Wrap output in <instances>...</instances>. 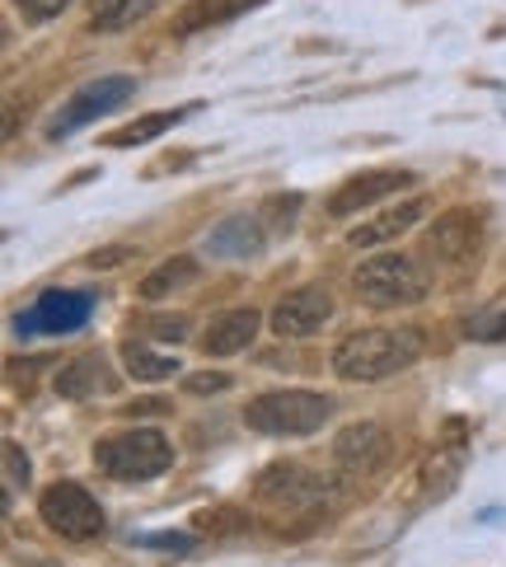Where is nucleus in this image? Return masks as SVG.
Masks as SVG:
<instances>
[{
  "label": "nucleus",
  "mask_w": 506,
  "mask_h": 567,
  "mask_svg": "<svg viewBox=\"0 0 506 567\" xmlns=\"http://www.w3.org/2000/svg\"><path fill=\"white\" fill-rule=\"evenodd\" d=\"M202 249H207L211 258H258L262 249H268V230H262L258 216H226L220 226L207 230V239H202Z\"/></svg>",
  "instance_id": "12"
},
{
  "label": "nucleus",
  "mask_w": 506,
  "mask_h": 567,
  "mask_svg": "<svg viewBox=\"0 0 506 567\" xmlns=\"http://www.w3.org/2000/svg\"><path fill=\"white\" fill-rule=\"evenodd\" d=\"M202 104H188V109H159V113H146V117H132L127 127H117V132H109L104 136V146L109 151H127V146H146V141H155V136H165L169 127H178L184 117H193Z\"/></svg>",
  "instance_id": "17"
},
{
  "label": "nucleus",
  "mask_w": 506,
  "mask_h": 567,
  "mask_svg": "<svg viewBox=\"0 0 506 567\" xmlns=\"http://www.w3.org/2000/svg\"><path fill=\"white\" fill-rule=\"evenodd\" d=\"M329 319H333V296L323 291V287H300L291 296H281L277 306H272V315H268L277 338H310Z\"/></svg>",
  "instance_id": "9"
},
{
  "label": "nucleus",
  "mask_w": 506,
  "mask_h": 567,
  "mask_svg": "<svg viewBox=\"0 0 506 567\" xmlns=\"http://www.w3.org/2000/svg\"><path fill=\"white\" fill-rule=\"evenodd\" d=\"M478 245H483V226L474 212H445L427 230V249L441 262H451V268H464V262L478 254Z\"/></svg>",
  "instance_id": "11"
},
{
  "label": "nucleus",
  "mask_w": 506,
  "mask_h": 567,
  "mask_svg": "<svg viewBox=\"0 0 506 567\" xmlns=\"http://www.w3.org/2000/svg\"><path fill=\"white\" fill-rule=\"evenodd\" d=\"M71 6V0H14V10L29 19V24H48V19H56Z\"/></svg>",
  "instance_id": "24"
},
{
  "label": "nucleus",
  "mask_w": 506,
  "mask_h": 567,
  "mask_svg": "<svg viewBox=\"0 0 506 567\" xmlns=\"http://www.w3.org/2000/svg\"><path fill=\"white\" fill-rule=\"evenodd\" d=\"M123 367L141 384H159V380H174L178 375V357L155 352V348H146V342L136 338V342H123Z\"/></svg>",
  "instance_id": "20"
},
{
  "label": "nucleus",
  "mask_w": 506,
  "mask_h": 567,
  "mask_svg": "<svg viewBox=\"0 0 506 567\" xmlns=\"http://www.w3.org/2000/svg\"><path fill=\"white\" fill-rule=\"evenodd\" d=\"M0 460H6V512H10V502L19 488H29V455H24V445L19 441H6L0 445Z\"/></svg>",
  "instance_id": "22"
},
{
  "label": "nucleus",
  "mask_w": 506,
  "mask_h": 567,
  "mask_svg": "<svg viewBox=\"0 0 506 567\" xmlns=\"http://www.w3.org/2000/svg\"><path fill=\"white\" fill-rule=\"evenodd\" d=\"M159 10V0H90V24L99 33H123Z\"/></svg>",
  "instance_id": "19"
},
{
  "label": "nucleus",
  "mask_w": 506,
  "mask_h": 567,
  "mask_svg": "<svg viewBox=\"0 0 506 567\" xmlns=\"http://www.w3.org/2000/svg\"><path fill=\"white\" fill-rule=\"evenodd\" d=\"M459 470H464V445L459 441L455 445H432V455L422 460L417 478H422V488H427V493H451Z\"/></svg>",
  "instance_id": "21"
},
{
  "label": "nucleus",
  "mask_w": 506,
  "mask_h": 567,
  "mask_svg": "<svg viewBox=\"0 0 506 567\" xmlns=\"http://www.w3.org/2000/svg\"><path fill=\"white\" fill-rule=\"evenodd\" d=\"M399 188H413V174H409V169H371V174H357V178H348V184H342V188L329 197V216L348 220V216L375 207L380 197H390V193H399Z\"/></svg>",
  "instance_id": "10"
},
{
  "label": "nucleus",
  "mask_w": 506,
  "mask_h": 567,
  "mask_svg": "<svg viewBox=\"0 0 506 567\" xmlns=\"http://www.w3.org/2000/svg\"><path fill=\"white\" fill-rule=\"evenodd\" d=\"M394 460V436L380 427V422H352L333 436V464L348 483L375 478L380 470H390Z\"/></svg>",
  "instance_id": "7"
},
{
  "label": "nucleus",
  "mask_w": 506,
  "mask_h": 567,
  "mask_svg": "<svg viewBox=\"0 0 506 567\" xmlns=\"http://www.w3.org/2000/svg\"><path fill=\"white\" fill-rule=\"evenodd\" d=\"M230 384H235V375H226V371H193L184 380V390L188 394H226Z\"/></svg>",
  "instance_id": "23"
},
{
  "label": "nucleus",
  "mask_w": 506,
  "mask_h": 567,
  "mask_svg": "<svg viewBox=\"0 0 506 567\" xmlns=\"http://www.w3.org/2000/svg\"><path fill=\"white\" fill-rule=\"evenodd\" d=\"M94 310V296L85 291H43L33 300V310L29 315H19L14 319V333L19 338H29V333H75V329H85V319Z\"/></svg>",
  "instance_id": "8"
},
{
  "label": "nucleus",
  "mask_w": 506,
  "mask_h": 567,
  "mask_svg": "<svg viewBox=\"0 0 506 567\" xmlns=\"http://www.w3.org/2000/svg\"><path fill=\"white\" fill-rule=\"evenodd\" d=\"M127 99H136V75H99V80H90V85H80L66 104H62V113L48 123V136L56 141V136H71V132H80V127H90L94 117H104V113H117L127 104Z\"/></svg>",
  "instance_id": "6"
},
{
  "label": "nucleus",
  "mask_w": 506,
  "mask_h": 567,
  "mask_svg": "<svg viewBox=\"0 0 506 567\" xmlns=\"http://www.w3.org/2000/svg\"><path fill=\"white\" fill-rule=\"evenodd\" d=\"M422 220H427V202H422V197H409V202H399V207L380 212L375 220H366V226H357L348 239H352L357 249H375V245H390V239L409 235L413 226H422Z\"/></svg>",
  "instance_id": "15"
},
{
  "label": "nucleus",
  "mask_w": 506,
  "mask_h": 567,
  "mask_svg": "<svg viewBox=\"0 0 506 567\" xmlns=\"http://www.w3.org/2000/svg\"><path fill=\"white\" fill-rule=\"evenodd\" d=\"M417 357H422L417 329H361L333 348V375L352 384H380L399 371H409Z\"/></svg>",
  "instance_id": "1"
},
{
  "label": "nucleus",
  "mask_w": 506,
  "mask_h": 567,
  "mask_svg": "<svg viewBox=\"0 0 506 567\" xmlns=\"http://www.w3.org/2000/svg\"><path fill=\"white\" fill-rule=\"evenodd\" d=\"M146 333H155L159 342H184L188 338V319L184 315H159L146 323Z\"/></svg>",
  "instance_id": "25"
},
{
  "label": "nucleus",
  "mask_w": 506,
  "mask_h": 567,
  "mask_svg": "<svg viewBox=\"0 0 506 567\" xmlns=\"http://www.w3.org/2000/svg\"><path fill=\"white\" fill-rule=\"evenodd\" d=\"M262 0H188L184 10L174 14V38H193V33H207L216 24H230V19L258 10Z\"/></svg>",
  "instance_id": "16"
},
{
  "label": "nucleus",
  "mask_w": 506,
  "mask_h": 567,
  "mask_svg": "<svg viewBox=\"0 0 506 567\" xmlns=\"http://www.w3.org/2000/svg\"><path fill=\"white\" fill-rule=\"evenodd\" d=\"M427 272L403 254H375L352 272V291L361 306L371 310H399V306H417L427 296Z\"/></svg>",
  "instance_id": "4"
},
{
  "label": "nucleus",
  "mask_w": 506,
  "mask_h": 567,
  "mask_svg": "<svg viewBox=\"0 0 506 567\" xmlns=\"http://www.w3.org/2000/svg\"><path fill=\"white\" fill-rule=\"evenodd\" d=\"M94 464H99V474H109L117 483H146V478H159L174 464V445L155 427H132L123 436L99 441Z\"/></svg>",
  "instance_id": "3"
},
{
  "label": "nucleus",
  "mask_w": 506,
  "mask_h": 567,
  "mask_svg": "<svg viewBox=\"0 0 506 567\" xmlns=\"http://www.w3.org/2000/svg\"><path fill=\"white\" fill-rule=\"evenodd\" d=\"M123 413H127V417H151V413H165V403H159V399H146V403H127Z\"/></svg>",
  "instance_id": "29"
},
{
  "label": "nucleus",
  "mask_w": 506,
  "mask_h": 567,
  "mask_svg": "<svg viewBox=\"0 0 506 567\" xmlns=\"http://www.w3.org/2000/svg\"><path fill=\"white\" fill-rule=\"evenodd\" d=\"M333 417V399L314 390H268L249 399L245 427L258 436H314Z\"/></svg>",
  "instance_id": "2"
},
{
  "label": "nucleus",
  "mask_w": 506,
  "mask_h": 567,
  "mask_svg": "<svg viewBox=\"0 0 506 567\" xmlns=\"http://www.w3.org/2000/svg\"><path fill=\"white\" fill-rule=\"evenodd\" d=\"M197 277H202V262L193 254H174V258L159 262L155 272H146V281H141V300H169L184 287H193Z\"/></svg>",
  "instance_id": "18"
},
{
  "label": "nucleus",
  "mask_w": 506,
  "mask_h": 567,
  "mask_svg": "<svg viewBox=\"0 0 506 567\" xmlns=\"http://www.w3.org/2000/svg\"><path fill=\"white\" fill-rule=\"evenodd\" d=\"M52 390L62 399H99V394L117 390V375H113V367L99 352H80V357L66 361L62 371H56Z\"/></svg>",
  "instance_id": "13"
},
{
  "label": "nucleus",
  "mask_w": 506,
  "mask_h": 567,
  "mask_svg": "<svg viewBox=\"0 0 506 567\" xmlns=\"http://www.w3.org/2000/svg\"><path fill=\"white\" fill-rule=\"evenodd\" d=\"M141 549H174V554H188L193 539L188 535H136Z\"/></svg>",
  "instance_id": "27"
},
{
  "label": "nucleus",
  "mask_w": 506,
  "mask_h": 567,
  "mask_svg": "<svg viewBox=\"0 0 506 567\" xmlns=\"http://www.w3.org/2000/svg\"><path fill=\"white\" fill-rule=\"evenodd\" d=\"M469 333H474L478 342H506V306H502V310H488Z\"/></svg>",
  "instance_id": "26"
},
{
  "label": "nucleus",
  "mask_w": 506,
  "mask_h": 567,
  "mask_svg": "<svg viewBox=\"0 0 506 567\" xmlns=\"http://www.w3.org/2000/svg\"><path fill=\"white\" fill-rule=\"evenodd\" d=\"M258 329H262V315L254 306L249 310H226V315H216L207 329H202L197 348L207 357H235V352H245L249 342L258 338Z\"/></svg>",
  "instance_id": "14"
},
{
  "label": "nucleus",
  "mask_w": 506,
  "mask_h": 567,
  "mask_svg": "<svg viewBox=\"0 0 506 567\" xmlns=\"http://www.w3.org/2000/svg\"><path fill=\"white\" fill-rule=\"evenodd\" d=\"M38 516H43V525L52 535L75 539V544L104 535V506H99V497L90 488H80L75 478H56L52 488H43Z\"/></svg>",
  "instance_id": "5"
},
{
  "label": "nucleus",
  "mask_w": 506,
  "mask_h": 567,
  "mask_svg": "<svg viewBox=\"0 0 506 567\" xmlns=\"http://www.w3.org/2000/svg\"><path fill=\"white\" fill-rule=\"evenodd\" d=\"M127 258H136L127 245H113V249H94L85 262H90V268L99 272V268H117V262H127Z\"/></svg>",
  "instance_id": "28"
}]
</instances>
